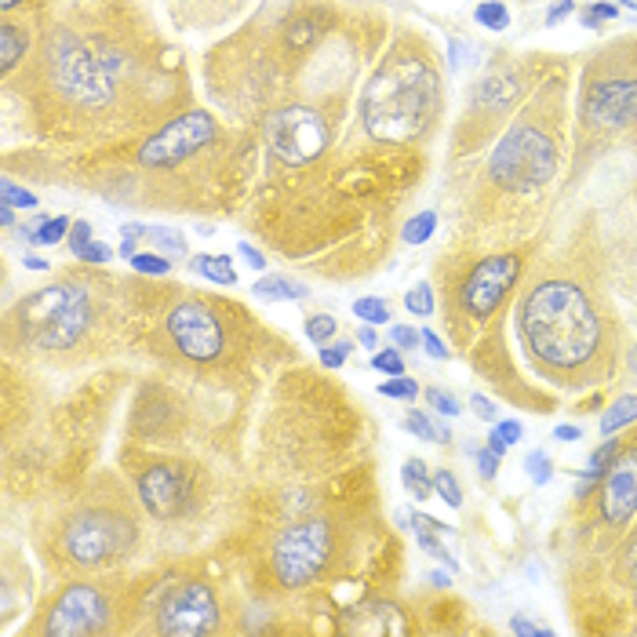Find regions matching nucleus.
<instances>
[{"label":"nucleus","instance_id":"7c9ffc66","mask_svg":"<svg viewBox=\"0 0 637 637\" xmlns=\"http://www.w3.org/2000/svg\"><path fill=\"white\" fill-rule=\"evenodd\" d=\"M379 393H382V397H390V401H408V404H412V401H415L423 390H419V382H415V379H408V375H390V379L379 386Z\"/></svg>","mask_w":637,"mask_h":637},{"label":"nucleus","instance_id":"8fccbe9b","mask_svg":"<svg viewBox=\"0 0 637 637\" xmlns=\"http://www.w3.org/2000/svg\"><path fill=\"white\" fill-rule=\"evenodd\" d=\"M237 256H241V259H245L252 270H266V256H263L259 248H252L248 241H245V245H237Z\"/></svg>","mask_w":637,"mask_h":637},{"label":"nucleus","instance_id":"473e14b6","mask_svg":"<svg viewBox=\"0 0 637 637\" xmlns=\"http://www.w3.org/2000/svg\"><path fill=\"white\" fill-rule=\"evenodd\" d=\"M525 474H528V481H532V485H539V488H543V485H550V477H554V463H550V455H547V452H539V448H536V452H528V455H525Z\"/></svg>","mask_w":637,"mask_h":637},{"label":"nucleus","instance_id":"412c9836","mask_svg":"<svg viewBox=\"0 0 637 637\" xmlns=\"http://www.w3.org/2000/svg\"><path fill=\"white\" fill-rule=\"evenodd\" d=\"M26 51H29V33L22 26H15V22H4L0 26V66H4V73H11L15 62Z\"/></svg>","mask_w":637,"mask_h":637},{"label":"nucleus","instance_id":"a19ab883","mask_svg":"<svg viewBox=\"0 0 637 637\" xmlns=\"http://www.w3.org/2000/svg\"><path fill=\"white\" fill-rule=\"evenodd\" d=\"M0 197H4V204H11V208H37V193L26 190V186H15L11 179L0 183Z\"/></svg>","mask_w":637,"mask_h":637},{"label":"nucleus","instance_id":"f03ea898","mask_svg":"<svg viewBox=\"0 0 637 637\" xmlns=\"http://www.w3.org/2000/svg\"><path fill=\"white\" fill-rule=\"evenodd\" d=\"M142 503L117 477H95L58 514L47 561L66 576L120 569L142 547Z\"/></svg>","mask_w":637,"mask_h":637},{"label":"nucleus","instance_id":"0eeeda50","mask_svg":"<svg viewBox=\"0 0 637 637\" xmlns=\"http://www.w3.org/2000/svg\"><path fill=\"white\" fill-rule=\"evenodd\" d=\"M339 561V525L324 514L285 525L270 543V576L285 590H303L328 580Z\"/></svg>","mask_w":637,"mask_h":637},{"label":"nucleus","instance_id":"5701e85b","mask_svg":"<svg viewBox=\"0 0 637 637\" xmlns=\"http://www.w3.org/2000/svg\"><path fill=\"white\" fill-rule=\"evenodd\" d=\"M408 521H412V528H415V539H419V547H423V550H426V554H430L433 561H441V565H444L448 572H455V569H459V561H455V558H452V554L444 550V543H441V532H433V528H430V525H426V521H423L419 514H408Z\"/></svg>","mask_w":637,"mask_h":637},{"label":"nucleus","instance_id":"864d4df0","mask_svg":"<svg viewBox=\"0 0 637 637\" xmlns=\"http://www.w3.org/2000/svg\"><path fill=\"white\" fill-rule=\"evenodd\" d=\"M554 437H558V441H565V444H572V441H580V437H583V430H580V426H572V423H561V426L554 430Z\"/></svg>","mask_w":637,"mask_h":637},{"label":"nucleus","instance_id":"a878e982","mask_svg":"<svg viewBox=\"0 0 637 637\" xmlns=\"http://www.w3.org/2000/svg\"><path fill=\"white\" fill-rule=\"evenodd\" d=\"M401 481H404V488H408L415 499H430V496H433V474L426 470L423 459H408L404 470H401Z\"/></svg>","mask_w":637,"mask_h":637},{"label":"nucleus","instance_id":"2f4dec72","mask_svg":"<svg viewBox=\"0 0 637 637\" xmlns=\"http://www.w3.org/2000/svg\"><path fill=\"white\" fill-rule=\"evenodd\" d=\"M404 310H408L412 318H430V314H433V288H430L426 281H419V285L404 296Z\"/></svg>","mask_w":637,"mask_h":637},{"label":"nucleus","instance_id":"13d9d810","mask_svg":"<svg viewBox=\"0 0 637 637\" xmlns=\"http://www.w3.org/2000/svg\"><path fill=\"white\" fill-rule=\"evenodd\" d=\"M18 4H22V0H0V7H4V11H15Z\"/></svg>","mask_w":637,"mask_h":637},{"label":"nucleus","instance_id":"cd10ccee","mask_svg":"<svg viewBox=\"0 0 637 637\" xmlns=\"http://www.w3.org/2000/svg\"><path fill=\"white\" fill-rule=\"evenodd\" d=\"M474 18H477L485 29H492V33L510 29V11H506V4H499V0H481V4L474 7Z\"/></svg>","mask_w":637,"mask_h":637},{"label":"nucleus","instance_id":"9d476101","mask_svg":"<svg viewBox=\"0 0 637 637\" xmlns=\"http://www.w3.org/2000/svg\"><path fill=\"white\" fill-rule=\"evenodd\" d=\"M558 172V146L536 124H514L488 157V175L510 193H536Z\"/></svg>","mask_w":637,"mask_h":637},{"label":"nucleus","instance_id":"ddd939ff","mask_svg":"<svg viewBox=\"0 0 637 637\" xmlns=\"http://www.w3.org/2000/svg\"><path fill=\"white\" fill-rule=\"evenodd\" d=\"M215 139H219L215 117L204 110H190L139 146V164L150 172H168V168H179L183 161L197 157L201 150H208Z\"/></svg>","mask_w":637,"mask_h":637},{"label":"nucleus","instance_id":"f704fd0d","mask_svg":"<svg viewBox=\"0 0 637 637\" xmlns=\"http://www.w3.org/2000/svg\"><path fill=\"white\" fill-rule=\"evenodd\" d=\"M350 350H353V342L350 339H331V342H324L320 346V368H328V371H335V368H342L346 360H350Z\"/></svg>","mask_w":637,"mask_h":637},{"label":"nucleus","instance_id":"1a4fd4ad","mask_svg":"<svg viewBox=\"0 0 637 637\" xmlns=\"http://www.w3.org/2000/svg\"><path fill=\"white\" fill-rule=\"evenodd\" d=\"M580 117L590 131L612 135L623 131L637 120V55L631 62L616 55H601L587 69Z\"/></svg>","mask_w":637,"mask_h":637},{"label":"nucleus","instance_id":"aec40b11","mask_svg":"<svg viewBox=\"0 0 637 637\" xmlns=\"http://www.w3.org/2000/svg\"><path fill=\"white\" fill-rule=\"evenodd\" d=\"M186 266L197 277H208L212 285H223V288H234L237 285V270H234L230 256H193Z\"/></svg>","mask_w":637,"mask_h":637},{"label":"nucleus","instance_id":"4be33fe9","mask_svg":"<svg viewBox=\"0 0 637 637\" xmlns=\"http://www.w3.org/2000/svg\"><path fill=\"white\" fill-rule=\"evenodd\" d=\"M69 230H73V223L66 219V215H55V219H40L37 226H22V237H26V245H37V248H51V245H58L62 237H69Z\"/></svg>","mask_w":637,"mask_h":637},{"label":"nucleus","instance_id":"a18cd8bd","mask_svg":"<svg viewBox=\"0 0 637 637\" xmlns=\"http://www.w3.org/2000/svg\"><path fill=\"white\" fill-rule=\"evenodd\" d=\"M492 433H496V437H503L506 444H517V441L525 437V426H521L517 419H506V423H496V426H492Z\"/></svg>","mask_w":637,"mask_h":637},{"label":"nucleus","instance_id":"4d7b16f0","mask_svg":"<svg viewBox=\"0 0 637 637\" xmlns=\"http://www.w3.org/2000/svg\"><path fill=\"white\" fill-rule=\"evenodd\" d=\"M0 223H4V226H15V212H11V204H0Z\"/></svg>","mask_w":637,"mask_h":637},{"label":"nucleus","instance_id":"f3484780","mask_svg":"<svg viewBox=\"0 0 637 637\" xmlns=\"http://www.w3.org/2000/svg\"><path fill=\"white\" fill-rule=\"evenodd\" d=\"M120 234L128 237V241H142V245H153L161 256H168L172 263L175 259H186V237L179 234V230H172V226H146V223H128V226H120Z\"/></svg>","mask_w":637,"mask_h":637},{"label":"nucleus","instance_id":"3c124183","mask_svg":"<svg viewBox=\"0 0 637 637\" xmlns=\"http://www.w3.org/2000/svg\"><path fill=\"white\" fill-rule=\"evenodd\" d=\"M572 11H576V4H572V0H558V4H554V7L547 11V26H558V22H565V18L572 15Z\"/></svg>","mask_w":637,"mask_h":637},{"label":"nucleus","instance_id":"e433bc0d","mask_svg":"<svg viewBox=\"0 0 637 637\" xmlns=\"http://www.w3.org/2000/svg\"><path fill=\"white\" fill-rule=\"evenodd\" d=\"M620 580H623V587L637 598V536L627 539V547L620 554Z\"/></svg>","mask_w":637,"mask_h":637},{"label":"nucleus","instance_id":"4c0bfd02","mask_svg":"<svg viewBox=\"0 0 637 637\" xmlns=\"http://www.w3.org/2000/svg\"><path fill=\"white\" fill-rule=\"evenodd\" d=\"M314 29H318V18L314 15H303V18L288 22V47H310L314 37H318Z\"/></svg>","mask_w":637,"mask_h":637},{"label":"nucleus","instance_id":"79ce46f5","mask_svg":"<svg viewBox=\"0 0 637 637\" xmlns=\"http://www.w3.org/2000/svg\"><path fill=\"white\" fill-rule=\"evenodd\" d=\"M612 18H616V4H590V7L580 11V22L587 29H598L601 22H612Z\"/></svg>","mask_w":637,"mask_h":637},{"label":"nucleus","instance_id":"6ab92c4d","mask_svg":"<svg viewBox=\"0 0 637 637\" xmlns=\"http://www.w3.org/2000/svg\"><path fill=\"white\" fill-rule=\"evenodd\" d=\"M252 292H256L259 299H266V303H299V299L310 296V288H307L303 281L288 277V274H270V277L256 281Z\"/></svg>","mask_w":637,"mask_h":637},{"label":"nucleus","instance_id":"bb28decb","mask_svg":"<svg viewBox=\"0 0 637 637\" xmlns=\"http://www.w3.org/2000/svg\"><path fill=\"white\" fill-rule=\"evenodd\" d=\"M433 230H437V212H419V215H412V219L404 223L401 237H404V245L419 248V245H426V241L433 237Z\"/></svg>","mask_w":637,"mask_h":637},{"label":"nucleus","instance_id":"423d86ee","mask_svg":"<svg viewBox=\"0 0 637 637\" xmlns=\"http://www.w3.org/2000/svg\"><path fill=\"white\" fill-rule=\"evenodd\" d=\"M44 69L58 99L77 110H106L117 91L120 62H110L106 47H91L73 29H55L44 44Z\"/></svg>","mask_w":637,"mask_h":637},{"label":"nucleus","instance_id":"72a5a7b5","mask_svg":"<svg viewBox=\"0 0 637 637\" xmlns=\"http://www.w3.org/2000/svg\"><path fill=\"white\" fill-rule=\"evenodd\" d=\"M433 492H437L452 510L463 506V488H459V481H455L452 470H437V474H433Z\"/></svg>","mask_w":637,"mask_h":637},{"label":"nucleus","instance_id":"39448f33","mask_svg":"<svg viewBox=\"0 0 637 637\" xmlns=\"http://www.w3.org/2000/svg\"><path fill=\"white\" fill-rule=\"evenodd\" d=\"M124 594L113 583H99L88 576L66 580L47 601L37 609V616L26 623V634L33 637H99L124 631L120 623Z\"/></svg>","mask_w":637,"mask_h":637},{"label":"nucleus","instance_id":"20e7f679","mask_svg":"<svg viewBox=\"0 0 637 637\" xmlns=\"http://www.w3.org/2000/svg\"><path fill=\"white\" fill-rule=\"evenodd\" d=\"M441 77L430 58L393 51L360 91L364 131L379 142H415L437 124Z\"/></svg>","mask_w":637,"mask_h":637},{"label":"nucleus","instance_id":"5fc2aeb1","mask_svg":"<svg viewBox=\"0 0 637 637\" xmlns=\"http://www.w3.org/2000/svg\"><path fill=\"white\" fill-rule=\"evenodd\" d=\"M22 263H26V270H37V274H47V270H51V263L40 259V256H26Z\"/></svg>","mask_w":637,"mask_h":637},{"label":"nucleus","instance_id":"b1692460","mask_svg":"<svg viewBox=\"0 0 637 637\" xmlns=\"http://www.w3.org/2000/svg\"><path fill=\"white\" fill-rule=\"evenodd\" d=\"M404 430L419 441H437V444H448L452 441V430L437 419V415H426V412H408L404 415Z\"/></svg>","mask_w":637,"mask_h":637},{"label":"nucleus","instance_id":"052dcab7","mask_svg":"<svg viewBox=\"0 0 637 637\" xmlns=\"http://www.w3.org/2000/svg\"><path fill=\"white\" fill-rule=\"evenodd\" d=\"M631 364H634V371H637V346L631 350Z\"/></svg>","mask_w":637,"mask_h":637},{"label":"nucleus","instance_id":"49530a36","mask_svg":"<svg viewBox=\"0 0 637 637\" xmlns=\"http://www.w3.org/2000/svg\"><path fill=\"white\" fill-rule=\"evenodd\" d=\"M499 459H503V455H496L492 448H481V452H477V470H481L485 481H492V477L499 474Z\"/></svg>","mask_w":637,"mask_h":637},{"label":"nucleus","instance_id":"c756f323","mask_svg":"<svg viewBox=\"0 0 637 637\" xmlns=\"http://www.w3.org/2000/svg\"><path fill=\"white\" fill-rule=\"evenodd\" d=\"M353 318L379 328V324L390 320V303H386V299H375V296H364V299L353 303Z\"/></svg>","mask_w":637,"mask_h":637},{"label":"nucleus","instance_id":"6e6552de","mask_svg":"<svg viewBox=\"0 0 637 637\" xmlns=\"http://www.w3.org/2000/svg\"><path fill=\"white\" fill-rule=\"evenodd\" d=\"M223 612L219 594L204 576H172L161 583L150 605V634L157 637H208L219 634Z\"/></svg>","mask_w":637,"mask_h":637},{"label":"nucleus","instance_id":"58836bf2","mask_svg":"<svg viewBox=\"0 0 637 637\" xmlns=\"http://www.w3.org/2000/svg\"><path fill=\"white\" fill-rule=\"evenodd\" d=\"M371 368L382 371V375H404V357L390 342V350H371Z\"/></svg>","mask_w":637,"mask_h":637},{"label":"nucleus","instance_id":"c9c22d12","mask_svg":"<svg viewBox=\"0 0 637 637\" xmlns=\"http://www.w3.org/2000/svg\"><path fill=\"white\" fill-rule=\"evenodd\" d=\"M426 404H430L437 415H444V419H455V415L463 412V404L455 401V393H448L444 386H430V390H426Z\"/></svg>","mask_w":637,"mask_h":637},{"label":"nucleus","instance_id":"9b49d317","mask_svg":"<svg viewBox=\"0 0 637 637\" xmlns=\"http://www.w3.org/2000/svg\"><path fill=\"white\" fill-rule=\"evenodd\" d=\"M164 342L183 364H215L226 350L223 314L208 299H179L164 314Z\"/></svg>","mask_w":637,"mask_h":637},{"label":"nucleus","instance_id":"37998d69","mask_svg":"<svg viewBox=\"0 0 637 637\" xmlns=\"http://www.w3.org/2000/svg\"><path fill=\"white\" fill-rule=\"evenodd\" d=\"M390 342H393L397 350H415V346H423V331H415V328H408V324H393V328H390Z\"/></svg>","mask_w":637,"mask_h":637},{"label":"nucleus","instance_id":"f257e3e1","mask_svg":"<svg viewBox=\"0 0 637 637\" xmlns=\"http://www.w3.org/2000/svg\"><path fill=\"white\" fill-rule=\"evenodd\" d=\"M517 335L543 375L558 382H587L612 368V328L594 296L572 277H543L517 303Z\"/></svg>","mask_w":637,"mask_h":637},{"label":"nucleus","instance_id":"bf43d9fd","mask_svg":"<svg viewBox=\"0 0 637 637\" xmlns=\"http://www.w3.org/2000/svg\"><path fill=\"white\" fill-rule=\"evenodd\" d=\"M623 7H631V11H637V0H620Z\"/></svg>","mask_w":637,"mask_h":637},{"label":"nucleus","instance_id":"f8f14e48","mask_svg":"<svg viewBox=\"0 0 637 637\" xmlns=\"http://www.w3.org/2000/svg\"><path fill=\"white\" fill-rule=\"evenodd\" d=\"M135 496L153 521H179L201 503L197 470L179 459H153L135 470Z\"/></svg>","mask_w":637,"mask_h":637},{"label":"nucleus","instance_id":"dca6fc26","mask_svg":"<svg viewBox=\"0 0 637 637\" xmlns=\"http://www.w3.org/2000/svg\"><path fill=\"white\" fill-rule=\"evenodd\" d=\"M598 510H601V525L609 528H623L637 514V441L612 455L601 477Z\"/></svg>","mask_w":637,"mask_h":637},{"label":"nucleus","instance_id":"de8ad7c7","mask_svg":"<svg viewBox=\"0 0 637 637\" xmlns=\"http://www.w3.org/2000/svg\"><path fill=\"white\" fill-rule=\"evenodd\" d=\"M510 634L547 637V634H550V627H539V623H532V620H525V616H514V620H510Z\"/></svg>","mask_w":637,"mask_h":637},{"label":"nucleus","instance_id":"603ef678","mask_svg":"<svg viewBox=\"0 0 637 637\" xmlns=\"http://www.w3.org/2000/svg\"><path fill=\"white\" fill-rule=\"evenodd\" d=\"M357 342H360L364 350H379V335H375V324H364V328L357 331Z\"/></svg>","mask_w":637,"mask_h":637},{"label":"nucleus","instance_id":"c03bdc74","mask_svg":"<svg viewBox=\"0 0 637 637\" xmlns=\"http://www.w3.org/2000/svg\"><path fill=\"white\" fill-rule=\"evenodd\" d=\"M423 353L433 357V360H448V346L441 342V335H433V328H423Z\"/></svg>","mask_w":637,"mask_h":637},{"label":"nucleus","instance_id":"6e6d98bb","mask_svg":"<svg viewBox=\"0 0 637 637\" xmlns=\"http://www.w3.org/2000/svg\"><path fill=\"white\" fill-rule=\"evenodd\" d=\"M488 448H492V452H496V455H503V452H506V448H510V444H506V441H503V437H496V433H488Z\"/></svg>","mask_w":637,"mask_h":637},{"label":"nucleus","instance_id":"09e8293b","mask_svg":"<svg viewBox=\"0 0 637 637\" xmlns=\"http://www.w3.org/2000/svg\"><path fill=\"white\" fill-rule=\"evenodd\" d=\"M470 408H474V415H477L481 423H496V404H492L485 393H474V397H470Z\"/></svg>","mask_w":637,"mask_h":637},{"label":"nucleus","instance_id":"4468645a","mask_svg":"<svg viewBox=\"0 0 637 637\" xmlns=\"http://www.w3.org/2000/svg\"><path fill=\"white\" fill-rule=\"evenodd\" d=\"M525 274V256L521 252H506V256H492L481 259L459 285V310L463 318L481 324L488 320L514 292V285Z\"/></svg>","mask_w":637,"mask_h":637},{"label":"nucleus","instance_id":"7ed1b4c3","mask_svg":"<svg viewBox=\"0 0 637 637\" xmlns=\"http://www.w3.org/2000/svg\"><path fill=\"white\" fill-rule=\"evenodd\" d=\"M91 277H58L55 285L22 296L4 320V339L11 353H26L47 364L88 360L99 350L106 310Z\"/></svg>","mask_w":637,"mask_h":637},{"label":"nucleus","instance_id":"ea45409f","mask_svg":"<svg viewBox=\"0 0 637 637\" xmlns=\"http://www.w3.org/2000/svg\"><path fill=\"white\" fill-rule=\"evenodd\" d=\"M335 328H339V320L331 318V314H310V318H307V339L324 346V342L335 339Z\"/></svg>","mask_w":637,"mask_h":637},{"label":"nucleus","instance_id":"393cba45","mask_svg":"<svg viewBox=\"0 0 637 637\" xmlns=\"http://www.w3.org/2000/svg\"><path fill=\"white\" fill-rule=\"evenodd\" d=\"M637 423V393H627V397H620L605 415H601V433L605 437H612V433H620L623 426H631Z\"/></svg>","mask_w":637,"mask_h":637},{"label":"nucleus","instance_id":"a211bd4d","mask_svg":"<svg viewBox=\"0 0 637 637\" xmlns=\"http://www.w3.org/2000/svg\"><path fill=\"white\" fill-rule=\"evenodd\" d=\"M69 252H73V259H80L88 266H106L113 259V248L110 245H99L91 223H84V219L73 223V230H69Z\"/></svg>","mask_w":637,"mask_h":637},{"label":"nucleus","instance_id":"2eb2a0df","mask_svg":"<svg viewBox=\"0 0 637 637\" xmlns=\"http://www.w3.org/2000/svg\"><path fill=\"white\" fill-rule=\"evenodd\" d=\"M266 135H270L274 161H281L288 168H303V164L318 161L331 139L328 120L310 106H288V110L274 113Z\"/></svg>","mask_w":637,"mask_h":637},{"label":"nucleus","instance_id":"c85d7f7f","mask_svg":"<svg viewBox=\"0 0 637 637\" xmlns=\"http://www.w3.org/2000/svg\"><path fill=\"white\" fill-rule=\"evenodd\" d=\"M172 266H175V263H172L168 256H161V252H135V256H131V270L142 274V277H168Z\"/></svg>","mask_w":637,"mask_h":637}]
</instances>
